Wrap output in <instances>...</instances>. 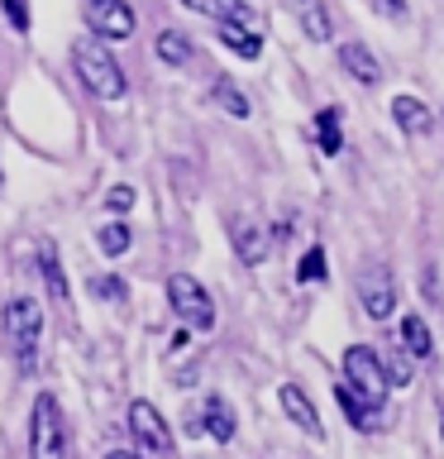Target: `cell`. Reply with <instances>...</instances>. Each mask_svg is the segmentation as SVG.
I'll list each match as a JSON object with an SVG mask.
<instances>
[{
    "instance_id": "cell-22",
    "label": "cell",
    "mask_w": 444,
    "mask_h": 459,
    "mask_svg": "<svg viewBox=\"0 0 444 459\" xmlns=\"http://www.w3.org/2000/svg\"><path fill=\"white\" fill-rule=\"evenodd\" d=\"M301 29H306V39H315V43H325L335 34V29H329V10L320 0H306V5H301Z\"/></svg>"
},
{
    "instance_id": "cell-29",
    "label": "cell",
    "mask_w": 444,
    "mask_h": 459,
    "mask_svg": "<svg viewBox=\"0 0 444 459\" xmlns=\"http://www.w3.org/2000/svg\"><path fill=\"white\" fill-rule=\"evenodd\" d=\"M440 436H444V416H440Z\"/></svg>"
},
{
    "instance_id": "cell-26",
    "label": "cell",
    "mask_w": 444,
    "mask_h": 459,
    "mask_svg": "<svg viewBox=\"0 0 444 459\" xmlns=\"http://www.w3.org/2000/svg\"><path fill=\"white\" fill-rule=\"evenodd\" d=\"M0 10H5L10 29H20V34L29 29V5H24V0H0Z\"/></svg>"
},
{
    "instance_id": "cell-10",
    "label": "cell",
    "mask_w": 444,
    "mask_h": 459,
    "mask_svg": "<svg viewBox=\"0 0 444 459\" xmlns=\"http://www.w3.org/2000/svg\"><path fill=\"white\" fill-rule=\"evenodd\" d=\"M335 402L344 407V416H349V426H354V430H363V436L382 426V402L363 397L358 387H349V383H335Z\"/></svg>"
},
{
    "instance_id": "cell-20",
    "label": "cell",
    "mask_w": 444,
    "mask_h": 459,
    "mask_svg": "<svg viewBox=\"0 0 444 459\" xmlns=\"http://www.w3.org/2000/svg\"><path fill=\"white\" fill-rule=\"evenodd\" d=\"M215 106L229 110L235 120H249V115H253V110H249V96H243L229 77H215Z\"/></svg>"
},
{
    "instance_id": "cell-23",
    "label": "cell",
    "mask_w": 444,
    "mask_h": 459,
    "mask_svg": "<svg viewBox=\"0 0 444 459\" xmlns=\"http://www.w3.org/2000/svg\"><path fill=\"white\" fill-rule=\"evenodd\" d=\"M339 106H325L320 115H315V129H320V153H329V158H335L339 149H344V143H339Z\"/></svg>"
},
{
    "instance_id": "cell-27",
    "label": "cell",
    "mask_w": 444,
    "mask_h": 459,
    "mask_svg": "<svg viewBox=\"0 0 444 459\" xmlns=\"http://www.w3.org/2000/svg\"><path fill=\"white\" fill-rule=\"evenodd\" d=\"M106 206L124 215L129 206H134V186H110V192H106Z\"/></svg>"
},
{
    "instance_id": "cell-6",
    "label": "cell",
    "mask_w": 444,
    "mask_h": 459,
    "mask_svg": "<svg viewBox=\"0 0 444 459\" xmlns=\"http://www.w3.org/2000/svg\"><path fill=\"white\" fill-rule=\"evenodd\" d=\"M344 383L358 387V393L372 397V402H382V393H387L382 354L372 350V344H349V350H344Z\"/></svg>"
},
{
    "instance_id": "cell-28",
    "label": "cell",
    "mask_w": 444,
    "mask_h": 459,
    "mask_svg": "<svg viewBox=\"0 0 444 459\" xmlns=\"http://www.w3.org/2000/svg\"><path fill=\"white\" fill-rule=\"evenodd\" d=\"M106 459H143V455H134V450H110Z\"/></svg>"
},
{
    "instance_id": "cell-18",
    "label": "cell",
    "mask_w": 444,
    "mask_h": 459,
    "mask_svg": "<svg viewBox=\"0 0 444 459\" xmlns=\"http://www.w3.org/2000/svg\"><path fill=\"white\" fill-rule=\"evenodd\" d=\"M182 10L206 14V20H215V24H225V20H249V10H243L239 0H182Z\"/></svg>"
},
{
    "instance_id": "cell-24",
    "label": "cell",
    "mask_w": 444,
    "mask_h": 459,
    "mask_svg": "<svg viewBox=\"0 0 444 459\" xmlns=\"http://www.w3.org/2000/svg\"><path fill=\"white\" fill-rule=\"evenodd\" d=\"M325 273H329V268H325V249H320V244H311V249L301 254V264H296V278H301V282H320Z\"/></svg>"
},
{
    "instance_id": "cell-1",
    "label": "cell",
    "mask_w": 444,
    "mask_h": 459,
    "mask_svg": "<svg viewBox=\"0 0 444 459\" xmlns=\"http://www.w3.org/2000/svg\"><path fill=\"white\" fill-rule=\"evenodd\" d=\"M72 63H77V77L86 82V91H91V96L120 100V96L129 91L120 63H115V53H110L100 39H81L77 48H72Z\"/></svg>"
},
{
    "instance_id": "cell-11",
    "label": "cell",
    "mask_w": 444,
    "mask_h": 459,
    "mask_svg": "<svg viewBox=\"0 0 444 459\" xmlns=\"http://www.w3.org/2000/svg\"><path fill=\"white\" fill-rule=\"evenodd\" d=\"M186 436H215V440H235V411L225 397H206V411L196 421H186Z\"/></svg>"
},
{
    "instance_id": "cell-3",
    "label": "cell",
    "mask_w": 444,
    "mask_h": 459,
    "mask_svg": "<svg viewBox=\"0 0 444 459\" xmlns=\"http://www.w3.org/2000/svg\"><path fill=\"white\" fill-rule=\"evenodd\" d=\"M5 340L14 350V364L24 373L38 364V340H43V311L34 297H14L5 307Z\"/></svg>"
},
{
    "instance_id": "cell-7",
    "label": "cell",
    "mask_w": 444,
    "mask_h": 459,
    "mask_svg": "<svg viewBox=\"0 0 444 459\" xmlns=\"http://www.w3.org/2000/svg\"><path fill=\"white\" fill-rule=\"evenodd\" d=\"M81 14H86V29L106 43V39H129L134 34V10H129V0H86L81 5Z\"/></svg>"
},
{
    "instance_id": "cell-14",
    "label": "cell",
    "mask_w": 444,
    "mask_h": 459,
    "mask_svg": "<svg viewBox=\"0 0 444 459\" xmlns=\"http://www.w3.org/2000/svg\"><path fill=\"white\" fill-rule=\"evenodd\" d=\"M220 43L235 57H243V63H258V57H263V39H258V29L249 20H225L220 24Z\"/></svg>"
},
{
    "instance_id": "cell-4",
    "label": "cell",
    "mask_w": 444,
    "mask_h": 459,
    "mask_svg": "<svg viewBox=\"0 0 444 459\" xmlns=\"http://www.w3.org/2000/svg\"><path fill=\"white\" fill-rule=\"evenodd\" d=\"M167 301H172V311H177V321H186L192 330H210L215 325V301H210V292L192 278V273H172L167 278Z\"/></svg>"
},
{
    "instance_id": "cell-9",
    "label": "cell",
    "mask_w": 444,
    "mask_h": 459,
    "mask_svg": "<svg viewBox=\"0 0 444 459\" xmlns=\"http://www.w3.org/2000/svg\"><path fill=\"white\" fill-rule=\"evenodd\" d=\"M358 297H363V311L372 321H387L397 311V287H392V273L387 268H368L363 282H358Z\"/></svg>"
},
{
    "instance_id": "cell-21",
    "label": "cell",
    "mask_w": 444,
    "mask_h": 459,
    "mask_svg": "<svg viewBox=\"0 0 444 459\" xmlns=\"http://www.w3.org/2000/svg\"><path fill=\"white\" fill-rule=\"evenodd\" d=\"M129 239H134V235H129V225H124V221H110V225H100V230H96V249L106 254V258H120V254L129 249Z\"/></svg>"
},
{
    "instance_id": "cell-2",
    "label": "cell",
    "mask_w": 444,
    "mask_h": 459,
    "mask_svg": "<svg viewBox=\"0 0 444 459\" xmlns=\"http://www.w3.org/2000/svg\"><path fill=\"white\" fill-rule=\"evenodd\" d=\"M29 459H67V421L53 393H38L29 411Z\"/></svg>"
},
{
    "instance_id": "cell-12",
    "label": "cell",
    "mask_w": 444,
    "mask_h": 459,
    "mask_svg": "<svg viewBox=\"0 0 444 459\" xmlns=\"http://www.w3.org/2000/svg\"><path fill=\"white\" fill-rule=\"evenodd\" d=\"M278 402H282V411L292 416V421H296L301 430H306L311 440H320V436H325V426H320V411H315V402H311L306 393H301L296 383H282V393H278Z\"/></svg>"
},
{
    "instance_id": "cell-13",
    "label": "cell",
    "mask_w": 444,
    "mask_h": 459,
    "mask_svg": "<svg viewBox=\"0 0 444 459\" xmlns=\"http://www.w3.org/2000/svg\"><path fill=\"white\" fill-rule=\"evenodd\" d=\"M339 63H344V72H349L354 82H363V86H378L382 82V63L372 57L368 43H358V39H349L339 48Z\"/></svg>"
},
{
    "instance_id": "cell-17",
    "label": "cell",
    "mask_w": 444,
    "mask_h": 459,
    "mask_svg": "<svg viewBox=\"0 0 444 459\" xmlns=\"http://www.w3.org/2000/svg\"><path fill=\"white\" fill-rule=\"evenodd\" d=\"M401 350H406V359H430L435 354V340H430V325L421 321V316H401Z\"/></svg>"
},
{
    "instance_id": "cell-5",
    "label": "cell",
    "mask_w": 444,
    "mask_h": 459,
    "mask_svg": "<svg viewBox=\"0 0 444 459\" xmlns=\"http://www.w3.org/2000/svg\"><path fill=\"white\" fill-rule=\"evenodd\" d=\"M129 430H134L143 459H167V455H172V430H167L163 411H158L149 397L129 402Z\"/></svg>"
},
{
    "instance_id": "cell-8",
    "label": "cell",
    "mask_w": 444,
    "mask_h": 459,
    "mask_svg": "<svg viewBox=\"0 0 444 459\" xmlns=\"http://www.w3.org/2000/svg\"><path fill=\"white\" fill-rule=\"evenodd\" d=\"M229 244H235V254H239V264H249V268H258L268 258V230L253 221V215H235L229 221Z\"/></svg>"
},
{
    "instance_id": "cell-15",
    "label": "cell",
    "mask_w": 444,
    "mask_h": 459,
    "mask_svg": "<svg viewBox=\"0 0 444 459\" xmlns=\"http://www.w3.org/2000/svg\"><path fill=\"white\" fill-rule=\"evenodd\" d=\"M392 120H397L401 134H425V129L435 125L430 120V106L421 96H392Z\"/></svg>"
},
{
    "instance_id": "cell-19",
    "label": "cell",
    "mask_w": 444,
    "mask_h": 459,
    "mask_svg": "<svg viewBox=\"0 0 444 459\" xmlns=\"http://www.w3.org/2000/svg\"><path fill=\"white\" fill-rule=\"evenodd\" d=\"M158 57H163L167 67H186L192 63V39H182L177 29H163V34H158Z\"/></svg>"
},
{
    "instance_id": "cell-25",
    "label": "cell",
    "mask_w": 444,
    "mask_h": 459,
    "mask_svg": "<svg viewBox=\"0 0 444 459\" xmlns=\"http://www.w3.org/2000/svg\"><path fill=\"white\" fill-rule=\"evenodd\" d=\"M91 292L100 301H129V287L124 278H115V273H100V278H91Z\"/></svg>"
},
{
    "instance_id": "cell-16",
    "label": "cell",
    "mask_w": 444,
    "mask_h": 459,
    "mask_svg": "<svg viewBox=\"0 0 444 459\" xmlns=\"http://www.w3.org/2000/svg\"><path fill=\"white\" fill-rule=\"evenodd\" d=\"M38 264H43V282H48V297L57 301V307H67L72 292H67V273H63V258H57V244L43 239L38 244Z\"/></svg>"
}]
</instances>
